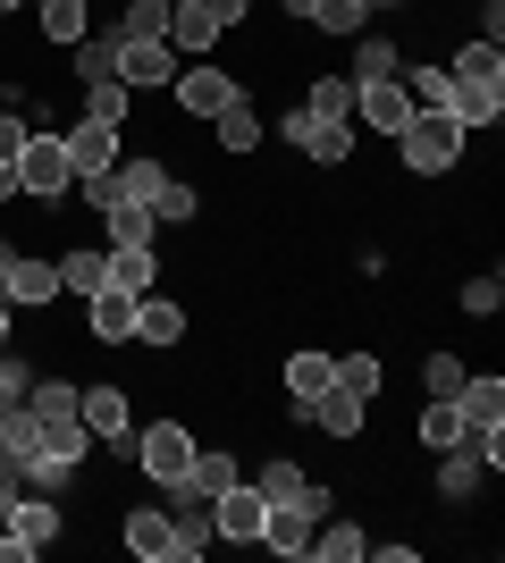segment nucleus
<instances>
[{
	"mask_svg": "<svg viewBox=\"0 0 505 563\" xmlns=\"http://www.w3.org/2000/svg\"><path fill=\"white\" fill-rule=\"evenodd\" d=\"M337 387L371 404V396L387 387V362H380V353H337Z\"/></svg>",
	"mask_w": 505,
	"mask_h": 563,
	"instance_id": "obj_33",
	"label": "nucleus"
},
{
	"mask_svg": "<svg viewBox=\"0 0 505 563\" xmlns=\"http://www.w3.org/2000/svg\"><path fill=\"white\" fill-rule=\"evenodd\" d=\"M127 454H135V471H144L152 488H168V479H186V463H194V429L186 421H152V429L127 438Z\"/></svg>",
	"mask_w": 505,
	"mask_h": 563,
	"instance_id": "obj_5",
	"label": "nucleus"
},
{
	"mask_svg": "<svg viewBox=\"0 0 505 563\" xmlns=\"http://www.w3.org/2000/svg\"><path fill=\"white\" fill-rule=\"evenodd\" d=\"M396 85L413 110H447V68H396Z\"/></svg>",
	"mask_w": 505,
	"mask_h": 563,
	"instance_id": "obj_39",
	"label": "nucleus"
},
{
	"mask_svg": "<svg viewBox=\"0 0 505 563\" xmlns=\"http://www.w3.org/2000/svg\"><path fill=\"white\" fill-rule=\"evenodd\" d=\"M127 110H135V93H127L119 76H101V85H85V118H94V126H119V135H127Z\"/></svg>",
	"mask_w": 505,
	"mask_h": 563,
	"instance_id": "obj_32",
	"label": "nucleus"
},
{
	"mask_svg": "<svg viewBox=\"0 0 505 563\" xmlns=\"http://www.w3.org/2000/svg\"><path fill=\"white\" fill-rule=\"evenodd\" d=\"M177 59H211V43H219V18L202 9V0H168V34H161Z\"/></svg>",
	"mask_w": 505,
	"mask_h": 563,
	"instance_id": "obj_16",
	"label": "nucleus"
},
{
	"mask_svg": "<svg viewBox=\"0 0 505 563\" xmlns=\"http://www.w3.org/2000/svg\"><path fill=\"white\" fill-rule=\"evenodd\" d=\"M59 286H68V295H101V286H110V253H101V244L59 253Z\"/></svg>",
	"mask_w": 505,
	"mask_h": 563,
	"instance_id": "obj_28",
	"label": "nucleus"
},
{
	"mask_svg": "<svg viewBox=\"0 0 505 563\" xmlns=\"http://www.w3.org/2000/svg\"><path fill=\"white\" fill-rule=\"evenodd\" d=\"M0 76H9V59H0Z\"/></svg>",
	"mask_w": 505,
	"mask_h": 563,
	"instance_id": "obj_53",
	"label": "nucleus"
},
{
	"mask_svg": "<svg viewBox=\"0 0 505 563\" xmlns=\"http://www.w3.org/2000/svg\"><path fill=\"white\" fill-rule=\"evenodd\" d=\"M94 219H101V235H110V244H152V228H161L144 202H101Z\"/></svg>",
	"mask_w": 505,
	"mask_h": 563,
	"instance_id": "obj_30",
	"label": "nucleus"
},
{
	"mask_svg": "<svg viewBox=\"0 0 505 563\" xmlns=\"http://www.w3.org/2000/svg\"><path fill=\"white\" fill-rule=\"evenodd\" d=\"M194 211H202V194H194L186 177H168V186H161V202H152V219H161V228H186Z\"/></svg>",
	"mask_w": 505,
	"mask_h": 563,
	"instance_id": "obj_40",
	"label": "nucleus"
},
{
	"mask_svg": "<svg viewBox=\"0 0 505 563\" xmlns=\"http://www.w3.org/2000/svg\"><path fill=\"white\" fill-rule=\"evenodd\" d=\"M177 68H186V59L168 43H119V85L127 93H161V85H177Z\"/></svg>",
	"mask_w": 505,
	"mask_h": 563,
	"instance_id": "obj_13",
	"label": "nucleus"
},
{
	"mask_svg": "<svg viewBox=\"0 0 505 563\" xmlns=\"http://www.w3.org/2000/svg\"><path fill=\"white\" fill-rule=\"evenodd\" d=\"M34 9H43V43H85V34H94V0H34Z\"/></svg>",
	"mask_w": 505,
	"mask_h": 563,
	"instance_id": "obj_26",
	"label": "nucleus"
},
{
	"mask_svg": "<svg viewBox=\"0 0 505 563\" xmlns=\"http://www.w3.org/2000/svg\"><path fill=\"white\" fill-rule=\"evenodd\" d=\"M161 186H168V168L161 161H144V152H119V161H110V194H119V202H161Z\"/></svg>",
	"mask_w": 505,
	"mask_h": 563,
	"instance_id": "obj_20",
	"label": "nucleus"
},
{
	"mask_svg": "<svg viewBox=\"0 0 505 563\" xmlns=\"http://www.w3.org/2000/svg\"><path fill=\"white\" fill-rule=\"evenodd\" d=\"M304 479H312V471H304V463H287V454L253 471V488H262V505H295V496H304Z\"/></svg>",
	"mask_w": 505,
	"mask_h": 563,
	"instance_id": "obj_36",
	"label": "nucleus"
},
{
	"mask_svg": "<svg viewBox=\"0 0 505 563\" xmlns=\"http://www.w3.org/2000/svg\"><path fill=\"white\" fill-rule=\"evenodd\" d=\"M362 9H405V0H362Z\"/></svg>",
	"mask_w": 505,
	"mask_h": 563,
	"instance_id": "obj_51",
	"label": "nucleus"
},
{
	"mask_svg": "<svg viewBox=\"0 0 505 563\" xmlns=\"http://www.w3.org/2000/svg\"><path fill=\"white\" fill-rule=\"evenodd\" d=\"M463 118H447V110H413L405 118V135H396V161L413 168V177H447V168L463 161Z\"/></svg>",
	"mask_w": 505,
	"mask_h": 563,
	"instance_id": "obj_2",
	"label": "nucleus"
},
{
	"mask_svg": "<svg viewBox=\"0 0 505 563\" xmlns=\"http://www.w3.org/2000/svg\"><path fill=\"white\" fill-rule=\"evenodd\" d=\"M135 303H144V295H127V286L85 295V336H94V345H135Z\"/></svg>",
	"mask_w": 505,
	"mask_h": 563,
	"instance_id": "obj_12",
	"label": "nucleus"
},
{
	"mask_svg": "<svg viewBox=\"0 0 505 563\" xmlns=\"http://www.w3.org/2000/svg\"><path fill=\"white\" fill-rule=\"evenodd\" d=\"M161 514L177 521V563H202V555H211V496H194L186 479H168V488H161Z\"/></svg>",
	"mask_w": 505,
	"mask_h": 563,
	"instance_id": "obj_8",
	"label": "nucleus"
},
{
	"mask_svg": "<svg viewBox=\"0 0 505 563\" xmlns=\"http://www.w3.org/2000/svg\"><path fill=\"white\" fill-rule=\"evenodd\" d=\"M135 345H186V303L144 295V303H135Z\"/></svg>",
	"mask_w": 505,
	"mask_h": 563,
	"instance_id": "obj_23",
	"label": "nucleus"
},
{
	"mask_svg": "<svg viewBox=\"0 0 505 563\" xmlns=\"http://www.w3.org/2000/svg\"><path fill=\"white\" fill-rule=\"evenodd\" d=\"M237 479H244V463L228 446H194V463H186V488L194 496H219V488H237Z\"/></svg>",
	"mask_w": 505,
	"mask_h": 563,
	"instance_id": "obj_25",
	"label": "nucleus"
},
{
	"mask_svg": "<svg viewBox=\"0 0 505 563\" xmlns=\"http://www.w3.org/2000/svg\"><path fill=\"white\" fill-rule=\"evenodd\" d=\"M0 345H9V295H0Z\"/></svg>",
	"mask_w": 505,
	"mask_h": 563,
	"instance_id": "obj_50",
	"label": "nucleus"
},
{
	"mask_svg": "<svg viewBox=\"0 0 505 563\" xmlns=\"http://www.w3.org/2000/svg\"><path fill=\"white\" fill-rule=\"evenodd\" d=\"M25 135H34V126H25L18 110H0V161H18V152H25Z\"/></svg>",
	"mask_w": 505,
	"mask_h": 563,
	"instance_id": "obj_45",
	"label": "nucleus"
},
{
	"mask_svg": "<svg viewBox=\"0 0 505 563\" xmlns=\"http://www.w3.org/2000/svg\"><path fill=\"white\" fill-rule=\"evenodd\" d=\"M59 143H68V168H76V177H101V168H110V161L127 152V143H119V126H94V118H76V126H68Z\"/></svg>",
	"mask_w": 505,
	"mask_h": 563,
	"instance_id": "obj_18",
	"label": "nucleus"
},
{
	"mask_svg": "<svg viewBox=\"0 0 505 563\" xmlns=\"http://www.w3.org/2000/svg\"><path fill=\"white\" fill-rule=\"evenodd\" d=\"M110 25H119V43H161L168 34V0H127Z\"/></svg>",
	"mask_w": 505,
	"mask_h": 563,
	"instance_id": "obj_31",
	"label": "nucleus"
},
{
	"mask_svg": "<svg viewBox=\"0 0 505 563\" xmlns=\"http://www.w3.org/2000/svg\"><path fill=\"white\" fill-rule=\"evenodd\" d=\"M455 412H463V429H472V438L505 429V378H497V371H472V378L455 387Z\"/></svg>",
	"mask_w": 505,
	"mask_h": 563,
	"instance_id": "obj_17",
	"label": "nucleus"
},
{
	"mask_svg": "<svg viewBox=\"0 0 505 563\" xmlns=\"http://www.w3.org/2000/svg\"><path fill=\"white\" fill-rule=\"evenodd\" d=\"M211 126H219V152H253V143L270 135V126H262V110H253V101H237V110H219Z\"/></svg>",
	"mask_w": 505,
	"mask_h": 563,
	"instance_id": "obj_35",
	"label": "nucleus"
},
{
	"mask_svg": "<svg viewBox=\"0 0 505 563\" xmlns=\"http://www.w3.org/2000/svg\"><path fill=\"white\" fill-rule=\"evenodd\" d=\"M9 9H18V0H0V18H9Z\"/></svg>",
	"mask_w": 505,
	"mask_h": 563,
	"instance_id": "obj_52",
	"label": "nucleus"
},
{
	"mask_svg": "<svg viewBox=\"0 0 505 563\" xmlns=\"http://www.w3.org/2000/svg\"><path fill=\"white\" fill-rule=\"evenodd\" d=\"M101 253H110V286H127V295H152V278H161L152 244H101Z\"/></svg>",
	"mask_w": 505,
	"mask_h": 563,
	"instance_id": "obj_27",
	"label": "nucleus"
},
{
	"mask_svg": "<svg viewBox=\"0 0 505 563\" xmlns=\"http://www.w3.org/2000/svg\"><path fill=\"white\" fill-rule=\"evenodd\" d=\"M25 387H34V371H25L18 353L0 345V412H9V404H25Z\"/></svg>",
	"mask_w": 505,
	"mask_h": 563,
	"instance_id": "obj_43",
	"label": "nucleus"
},
{
	"mask_svg": "<svg viewBox=\"0 0 505 563\" xmlns=\"http://www.w3.org/2000/svg\"><path fill=\"white\" fill-rule=\"evenodd\" d=\"M59 547V505H51L43 488H25L0 505V563H34Z\"/></svg>",
	"mask_w": 505,
	"mask_h": 563,
	"instance_id": "obj_3",
	"label": "nucleus"
},
{
	"mask_svg": "<svg viewBox=\"0 0 505 563\" xmlns=\"http://www.w3.org/2000/svg\"><path fill=\"white\" fill-rule=\"evenodd\" d=\"M304 421H312V429H329L337 446H354V438H362V421H371V404H362V396H345V387H329V396H312V412H304Z\"/></svg>",
	"mask_w": 505,
	"mask_h": 563,
	"instance_id": "obj_21",
	"label": "nucleus"
},
{
	"mask_svg": "<svg viewBox=\"0 0 505 563\" xmlns=\"http://www.w3.org/2000/svg\"><path fill=\"white\" fill-rule=\"evenodd\" d=\"M413 438H421V446H430V454H447V446H463L472 429H463L455 396H430V404H421V421H413Z\"/></svg>",
	"mask_w": 505,
	"mask_h": 563,
	"instance_id": "obj_24",
	"label": "nucleus"
},
{
	"mask_svg": "<svg viewBox=\"0 0 505 563\" xmlns=\"http://www.w3.org/2000/svg\"><path fill=\"white\" fill-rule=\"evenodd\" d=\"M362 555H380V563H421V547H405V539H380V547H362Z\"/></svg>",
	"mask_w": 505,
	"mask_h": 563,
	"instance_id": "obj_46",
	"label": "nucleus"
},
{
	"mask_svg": "<svg viewBox=\"0 0 505 563\" xmlns=\"http://www.w3.org/2000/svg\"><path fill=\"white\" fill-rule=\"evenodd\" d=\"M362 547H371V539H362V521L320 514V521H312V547H304V555H312V563H362Z\"/></svg>",
	"mask_w": 505,
	"mask_h": 563,
	"instance_id": "obj_22",
	"label": "nucleus"
},
{
	"mask_svg": "<svg viewBox=\"0 0 505 563\" xmlns=\"http://www.w3.org/2000/svg\"><path fill=\"white\" fill-rule=\"evenodd\" d=\"M463 311H472V320H497V311H505V278H497V269L463 278Z\"/></svg>",
	"mask_w": 505,
	"mask_h": 563,
	"instance_id": "obj_41",
	"label": "nucleus"
},
{
	"mask_svg": "<svg viewBox=\"0 0 505 563\" xmlns=\"http://www.w3.org/2000/svg\"><path fill=\"white\" fill-rule=\"evenodd\" d=\"M447 118H463L472 135L505 118V51L497 43H463L447 68Z\"/></svg>",
	"mask_w": 505,
	"mask_h": 563,
	"instance_id": "obj_1",
	"label": "nucleus"
},
{
	"mask_svg": "<svg viewBox=\"0 0 505 563\" xmlns=\"http://www.w3.org/2000/svg\"><path fill=\"white\" fill-rule=\"evenodd\" d=\"M312 25L337 34V43H354L362 25H371V9H362V0H312Z\"/></svg>",
	"mask_w": 505,
	"mask_h": 563,
	"instance_id": "obj_38",
	"label": "nucleus"
},
{
	"mask_svg": "<svg viewBox=\"0 0 505 563\" xmlns=\"http://www.w3.org/2000/svg\"><path fill=\"white\" fill-rule=\"evenodd\" d=\"M76 421L94 429V446H127V438H135L127 387H76Z\"/></svg>",
	"mask_w": 505,
	"mask_h": 563,
	"instance_id": "obj_10",
	"label": "nucleus"
},
{
	"mask_svg": "<svg viewBox=\"0 0 505 563\" xmlns=\"http://www.w3.org/2000/svg\"><path fill=\"white\" fill-rule=\"evenodd\" d=\"M278 135H287L304 161H320V168H337L345 152H354V126H329V118H312V110H287V118H278Z\"/></svg>",
	"mask_w": 505,
	"mask_h": 563,
	"instance_id": "obj_11",
	"label": "nucleus"
},
{
	"mask_svg": "<svg viewBox=\"0 0 505 563\" xmlns=\"http://www.w3.org/2000/svg\"><path fill=\"white\" fill-rule=\"evenodd\" d=\"M287 514H304V521H320V514H337V496H329V488H320V479H304V496H295Z\"/></svg>",
	"mask_w": 505,
	"mask_h": 563,
	"instance_id": "obj_44",
	"label": "nucleus"
},
{
	"mask_svg": "<svg viewBox=\"0 0 505 563\" xmlns=\"http://www.w3.org/2000/svg\"><path fill=\"white\" fill-rule=\"evenodd\" d=\"M405 68V51L387 43V34H354V85H371V76H396Z\"/></svg>",
	"mask_w": 505,
	"mask_h": 563,
	"instance_id": "obj_37",
	"label": "nucleus"
},
{
	"mask_svg": "<svg viewBox=\"0 0 505 563\" xmlns=\"http://www.w3.org/2000/svg\"><path fill=\"white\" fill-rule=\"evenodd\" d=\"M127 555H144V563H177V521H168L161 505H135V514H127Z\"/></svg>",
	"mask_w": 505,
	"mask_h": 563,
	"instance_id": "obj_19",
	"label": "nucleus"
},
{
	"mask_svg": "<svg viewBox=\"0 0 505 563\" xmlns=\"http://www.w3.org/2000/svg\"><path fill=\"white\" fill-rule=\"evenodd\" d=\"M0 295H9V311H43V303H59L68 286H59V261H34V253H18L9 269H0Z\"/></svg>",
	"mask_w": 505,
	"mask_h": 563,
	"instance_id": "obj_9",
	"label": "nucleus"
},
{
	"mask_svg": "<svg viewBox=\"0 0 505 563\" xmlns=\"http://www.w3.org/2000/svg\"><path fill=\"white\" fill-rule=\"evenodd\" d=\"M354 118L371 126V135H405L413 101H405V85H396V76H371V85H354Z\"/></svg>",
	"mask_w": 505,
	"mask_h": 563,
	"instance_id": "obj_15",
	"label": "nucleus"
},
{
	"mask_svg": "<svg viewBox=\"0 0 505 563\" xmlns=\"http://www.w3.org/2000/svg\"><path fill=\"white\" fill-rule=\"evenodd\" d=\"M76 76H85V85L119 76V25H101V34H85V43H76Z\"/></svg>",
	"mask_w": 505,
	"mask_h": 563,
	"instance_id": "obj_34",
	"label": "nucleus"
},
{
	"mask_svg": "<svg viewBox=\"0 0 505 563\" xmlns=\"http://www.w3.org/2000/svg\"><path fill=\"white\" fill-rule=\"evenodd\" d=\"M76 186V168H68V143L59 135H25L18 152V202H43V211H59Z\"/></svg>",
	"mask_w": 505,
	"mask_h": 563,
	"instance_id": "obj_4",
	"label": "nucleus"
},
{
	"mask_svg": "<svg viewBox=\"0 0 505 563\" xmlns=\"http://www.w3.org/2000/svg\"><path fill=\"white\" fill-rule=\"evenodd\" d=\"M278 9H287V18H304V25H312V0H278Z\"/></svg>",
	"mask_w": 505,
	"mask_h": 563,
	"instance_id": "obj_49",
	"label": "nucleus"
},
{
	"mask_svg": "<svg viewBox=\"0 0 505 563\" xmlns=\"http://www.w3.org/2000/svg\"><path fill=\"white\" fill-rule=\"evenodd\" d=\"M463 378H472V371H463L455 353H430V362H421V387H430V396H455Z\"/></svg>",
	"mask_w": 505,
	"mask_h": 563,
	"instance_id": "obj_42",
	"label": "nucleus"
},
{
	"mask_svg": "<svg viewBox=\"0 0 505 563\" xmlns=\"http://www.w3.org/2000/svg\"><path fill=\"white\" fill-rule=\"evenodd\" d=\"M202 9H211L219 34H228V25H244V9H253V0H202Z\"/></svg>",
	"mask_w": 505,
	"mask_h": 563,
	"instance_id": "obj_47",
	"label": "nucleus"
},
{
	"mask_svg": "<svg viewBox=\"0 0 505 563\" xmlns=\"http://www.w3.org/2000/svg\"><path fill=\"white\" fill-rule=\"evenodd\" d=\"M329 387H337V353H320V345L287 353V421H304L312 396H329Z\"/></svg>",
	"mask_w": 505,
	"mask_h": 563,
	"instance_id": "obj_14",
	"label": "nucleus"
},
{
	"mask_svg": "<svg viewBox=\"0 0 505 563\" xmlns=\"http://www.w3.org/2000/svg\"><path fill=\"white\" fill-rule=\"evenodd\" d=\"M304 110H312V118H329V126H354V76H312Z\"/></svg>",
	"mask_w": 505,
	"mask_h": 563,
	"instance_id": "obj_29",
	"label": "nucleus"
},
{
	"mask_svg": "<svg viewBox=\"0 0 505 563\" xmlns=\"http://www.w3.org/2000/svg\"><path fill=\"white\" fill-rule=\"evenodd\" d=\"M0 202H18V161H0Z\"/></svg>",
	"mask_w": 505,
	"mask_h": 563,
	"instance_id": "obj_48",
	"label": "nucleus"
},
{
	"mask_svg": "<svg viewBox=\"0 0 505 563\" xmlns=\"http://www.w3.org/2000/svg\"><path fill=\"white\" fill-rule=\"evenodd\" d=\"M168 93H177V110H186V118H219V110H237V101H244V85L228 68H211V59H186Z\"/></svg>",
	"mask_w": 505,
	"mask_h": 563,
	"instance_id": "obj_7",
	"label": "nucleus"
},
{
	"mask_svg": "<svg viewBox=\"0 0 505 563\" xmlns=\"http://www.w3.org/2000/svg\"><path fill=\"white\" fill-rule=\"evenodd\" d=\"M262 521H270V505H262L253 479H237V488L211 496V539L219 547H262Z\"/></svg>",
	"mask_w": 505,
	"mask_h": 563,
	"instance_id": "obj_6",
	"label": "nucleus"
}]
</instances>
